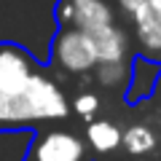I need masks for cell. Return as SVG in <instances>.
Instances as JSON below:
<instances>
[{
  "mask_svg": "<svg viewBox=\"0 0 161 161\" xmlns=\"http://www.w3.org/2000/svg\"><path fill=\"white\" fill-rule=\"evenodd\" d=\"M73 110L80 115V118L92 121V115L99 110V99H97V94L86 92V94H80V97H75V102H73Z\"/></svg>",
  "mask_w": 161,
  "mask_h": 161,
  "instance_id": "9",
  "label": "cell"
},
{
  "mask_svg": "<svg viewBox=\"0 0 161 161\" xmlns=\"http://www.w3.org/2000/svg\"><path fill=\"white\" fill-rule=\"evenodd\" d=\"M27 156L32 161H86V142L73 132L54 129L38 137Z\"/></svg>",
  "mask_w": 161,
  "mask_h": 161,
  "instance_id": "4",
  "label": "cell"
},
{
  "mask_svg": "<svg viewBox=\"0 0 161 161\" xmlns=\"http://www.w3.org/2000/svg\"><path fill=\"white\" fill-rule=\"evenodd\" d=\"M150 8H156V11H161V0H145Z\"/></svg>",
  "mask_w": 161,
  "mask_h": 161,
  "instance_id": "11",
  "label": "cell"
},
{
  "mask_svg": "<svg viewBox=\"0 0 161 161\" xmlns=\"http://www.w3.org/2000/svg\"><path fill=\"white\" fill-rule=\"evenodd\" d=\"M118 3H121V8L126 14H134L140 6H145V0H118Z\"/></svg>",
  "mask_w": 161,
  "mask_h": 161,
  "instance_id": "10",
  "label": "cell"
},
{
  "mask_svg": "<svg viewBox=\"0 0 161 161\" xmlns=\"http://www.w3.org/2000/svg\"><path fill=\"white\" fill-rule=\"evenodd\" d=\"M57 22L59 27H78L92 35L113 24V14H110L108 3H102V0H59Z\"/></svg>",
  "mask_w": 161,
  "mask_h": 161,
  "instance_id": "3",
  "label": "cell"
},
{
  "mask_svg": "<svg viewBox=\"0 0 161 161\" xmlns=\"http://www.w3.org/2000/svg\"><path fill=\"white\" fill-rule=\"evenodd\" d=\"M54 59L64 73H89L97 67V48L89 32L78 27H59L54 38Z\"/></svg>",
  "mask_w": 161,
  "mask_h": 161,
  "instance_id": "2",
  "label": "cell"
},
{
  "mask_svg": "<svg viewBox=\"0 0 161 161\" xmlns=\"http://www.w3.org/2000/svg\"><path fill=\"white\" fill-rule=\"evenodd\" d=\"M121 145L132 156H145V153H150L156 148V134L145 124H134V126H129L126 132L121 134Z\"/></svg>",
  "mask_w": 161,
  "mask_h": 161,
  "instance_id": "8",
  "label": "cell"
},
{
  "mask_svg": "<svg viewBox=\"0 0 161 161\" xmlns=\"http://www.w3.org/2000/svg\"><path fill=\"white\" fill-rule=\"evenodd\" d=\"M22 161H32V158H30V156H24V158H22Z\"/></svg>",
  "mask_w": 161,
  "mask_h": 161,
  "instance_id": "12",
  "label": "cell"
},
{
  "mask_svg": "<svg viewBox=\"0 0 161 161\" xmlns=\"http://www.w3.org/2000/svg\"><path fill=\"white\" fill-rule=\"evenodd\" d=\"M92 40L97 48V64H124L129 51L124 30H118L115 24H108V27L92 32Z\"/></svg>",
  "mask_w": 161,
  "mask_h": 161,
  "instance_id": "6",
  "label": "cell"
},
{
  "mask_svg": "<svg viewBox=\"0 0 161 161\" xmlns=\"http://www.w3.org/2000/svg\"><path fill=\"white\" fill-rule=\"evenodd\" d=\"M121 129L115 126L113 121H92L86 129V137L89 142H92L94 150H99V153H110V150H115L121 145Z\"/></svg>",
  "mask_w": 161,
  "mask_h": 161,
  "instance_id": "7",
  "label": "cell"
},
{
  "mask_svg": "<svg viewBox=\"0 0 161 161\" xmlns=\"http://www.w3.org/2000/svg\"><path fill=\"white\" fill-rule=\"evenodd\" d=\"M67 110V97L27 48L0 43V132L24 129L27 121L64 118Z\"/></svg>",
  "mask_w": 161,
  "mask_h": 161,
  "instance_id": "1",
  "label": "cell"
},
{
  "mask_svg": "<svg viewBox=\"0 0 161 161\" xmlns=\"http://www.w3.org/2000/svg\"><path fill=\"white\" fill-rule=\"evenodd\" d=\"M132 19H134V30H137V40L142 51L153 62L156 59L161 62V11H156L145 3L132 14Z\"/></svg>",
  "mask_w": 161,
  "mask_h": 161,
  "instance_id": "5",
  "label": "cell"
},
{
  "mask_svg": "<svg viewBox=\"0 0 161 161\" xmlns=\"http://www.w3.org/2000/svg\"><path fill=\"white\" fill-rule=\"evenodd\" d=\"M137 161H150V158H137Z\"/></svg>",
  "mask_w": 161,
  "mask_h": 161,
  "instance_id": "13",
  "label": "cell"
}]
</instances>
